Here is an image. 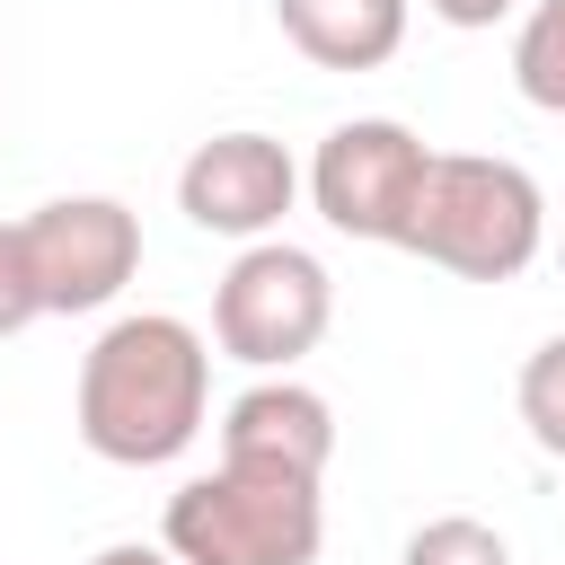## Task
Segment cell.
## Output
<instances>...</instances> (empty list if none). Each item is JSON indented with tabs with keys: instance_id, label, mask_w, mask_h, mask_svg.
I'll return each instance as SVG.
<instances>
[{
	"instance_id": "5",
	"label": "cell",
	"mask_w": 565,
	"mask_h": 565,
	"mask_svg": "<svg viewBox=\"0 0 565 565\" xmlns=\"http://www.w3.org/2000/svg\"><path fill=\"white\" fill-rule=\"evenodd\" d=\"M424 168H433V150H424L415 124H397V115H353V124H335V132L318 141V159H309V203H318L327 230H344V238H362V247H406Z\"/></svg>"
},
{
	"instance_id": "7",
	"label": "cell",
	"mask_w": 565,
	"mask_h": 565,
	"mask_svg": "<svg viewBox=\"0 0 565 565\" xmlns=\"http://www.w3.org/2000/svg\"><path fill=\"white\" fill-rule=\"evenodd\" d=\"M300 185H309V177L291 168V150H282L274 132H212V141H194L185 168H177V212H185L194 230H212V238L256 247V238L282 230V212L300 203Z\"/></svg>"
},
{
	"instance_id": "4",
	"label": "cell",
	"mask_w": 565,
	"mask_h": 565,
	"mask_svg": "<svg viewBox=\"0 0 565 565\" xmlns=\"http://www.w3.org/2000/svg\"><path fill=\"white\" fill-rule=\"evenodd\" d=\"M327 318H335V282L291 238L238 247L230 274H221V291H212V344L230 362H247V371H291L300 353H318Z\"/></svg>"
},
{
	"instance_id": "12",
	"label": "cell",
	"mask_w": 565,
	"mask_h": 565,
	"mask_svg": "<svg viewBox=\"0 0 565 565\" xmlns=\"http://www.w3.org/2000/svg\"><path fill=\"white\" fill-rule=\"evenodd\" d=\"M521 424H530V441L547 450V459H565V335H547L530 362H521Z\"/></svg>"
},
{
	"instance_id": "3",
	"label": "cell",
	"mask_w": 565,
	"mask_h": 565,
	"mask_svg": "<svg viewBox=\"0 0 565 565\" xmlns=\"http://www.w3.org/2000/svg\"><path fill=\"white\" fill-rule=\"evenodd\" d=\"M159 547L177 565H318L327 494H318V477H274V468L221 459L168 494Z\"/></svg>"
},
{
	"instance_id": "6",
	"label": "cell",
	"mask_w": 565,
	"mask_h": 565,
	"mask_svg": "<svg viewBox=\"0 0 565 565\" xmlns=\"http://www.w3.org/2000/svg\"><path fill=\"white\" fill-rule=\"evenodd\" d=\"M18 230H26V274L44 318H88L141 274V221L115 194H53Z\"/></svg>"
},
{
	"instance_id": "8",
	"label": "cell",
	"mask_w": 565,
	"mask_h": 565,
	"mask_svg": "<svg viewBox=\"0 0 565 565\" xmlns=\"http://www.w3.org/2000/svg\"><path fill=\"white\" fill-rule=\"evenodd\" d=\"M221 459L230 468H274V477H327V459H335V406L318 388H300L291 371L256 380L221 415Z\"/></svg>"
},
{
	"instance_id": "11",
	"label": "cell",
	"mask_w": 565,
	"mask_h": 565,
	"mask_svg": "<svg viewBox=\"0 0 565 565\" xmlns=\"http://www.w3.org/2000/svg\"><path fill=\"white\" fill-rule=\"evenodd\" d=\"M397 565H512V547H503L494 521H477V512H441V521L406 530Z\"/></svg>"
},
{
	"instance_id": "1",
	"label": "cell",
	"mask_w": 565,
	"mask_h": 565,
	"mask_svg": "<svg viewBox=\"0 0 565 565\" xmlns=\"http://www.w3.org/2000/svg\"><path fill=\"white\" fill-rule=\"evenodd\" d=\"M203 406H212V344L168 309H132L79 353L71 415L106 468H168L203 433Z\"/></svg>"
},
{
	"instance_id": "2",
	"label": "cell",
	"mask_w": 565,
	"mask_h": 565,
	"mask_svg": "<svg viewBox=\"0 0 565 565\" xmlns=\"http://www.w3.org/2000/svg\"><path fill=\"white\" fill-rule=\"evenodd\" d=\"M547 247V194L521 159L494 150H433L424 194H415V230L406 256L459 274V282H512L530 274Z\"/></svg>"
},
{
	"instance_id": "14",
	"label": "cell",
	"mask_w": 565,
	"mask_h": 565,
	"mask_svg": "<svg viewBox=\"0 0 565 565\" xmlns=\"http://www.w3.org/2000/svg\"><path fill=\"white\" fill-rule=\"evenodd\" d=\"M441 26H494V18H512L521 0H424Z\"/></svg>"
},
{
	"instance_id": "13",
	"label": "cell",
	"mask_w": 565,
	"mask_h": 565,
	"mask_svg": "<svg viewBox=\"0 0 565 565\" xmlns=\"http://www.w3.org/2000/svg\"><path fill=\"white\" fill-rule=\"evenodd\" d=\"M35 318H44V300H35V274H26V230L0 221V344L26 335Z\"/></svg>"
},
{
	"instance_id": "10",
	"label": "cell",
	"mask_w": 565,
	"mask_h": 565,
	"mask_svg": "<svg viewBox=\"0 0 565 565\" xmlns=\"http://www.w3.org/2000/svg\"><path fill=\"white\" fill-rule=\"evenodd\" d=\"M512 88L539 115H565V0H530V18L512 35Z\"/></svg>"
},
{
	"instance_id": "15",
	"label": "cell",
	"mask_w": 565,
	"mask_h": 565,
	"mask_svg": "<svg viewBox=\"0 0 565 565\" xmlns=\"http://www.w3.org/2000/svg\"><path fill=\"white\" fill-rule=\"evenodd\" d=\"M88 565H177L168 547H141V539H115V547H97Z\"/></svg>"
},
{
	"instance_id": "16",
	"label": "cell",
	"mask_w": 565,
	"mask_h": 565,
	"mask_svg": "<svg viewBox=\"0 0 565 565\" xmlns=\"http://www.w3.org/2000/svg\"><path fill=\"white\" fill-rule=\"evenodd\" d=\"M556 265H565V247H556Z\"/></svg>"
},
{
	"instance_id": "9",
	"label": "cell",
	"mask_w": 565,
	"mask_h": 565,
	"mask_svg": "<svg viewBox=\"0 0 565 565\" xmlns=\"http://www.w3.org/2000/svg\"><path fill=\"white\" fill-rule=\"evenodd\" d=\"M274 18H282L300 62H318V71H380L406 44L415 0H274Z\"/></svg>"
}]
</instances>
